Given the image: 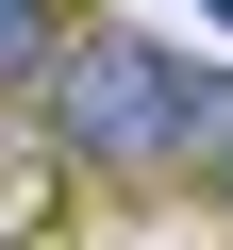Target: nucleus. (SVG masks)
Returning <instances> with one entry per match:
<instances>
[{"label": "nucleus", "instance_id": "f257e3e1", "mask_svg": "<svg viewBox=\"0 0 233 250\" xmlns=\"http://www.w3.org/2000/svg\"><path fill=\"white\" fill-rule=\"evenodd\" d=\"M200 83H216V67H200V50H150L134 17H67L34 117H50L67 167H100V184H167V167H200Z\"/></svg>", "mask_w": 233, "mask_h": 250}, {"label": "nucleus", "instance_id": "f03ea898", "mask_svg": "<svg viewBox=\"0 0 233 250\" xmlns=\"http://www.w3.org/2000/svg\"><path fill=\"white\" fill-rule=\"evenodd\" d=\"M50 50H67V0H0V83H17V100L50 83Z\"/></svg>", "mask_w": 233, "mask_h": 250}, {"label": "nucleus", "instance_id": "7ed1b4c3", "mask_svg": "<svg viewBox=\"0 0 233 250\" xmlns=\"http://www.w3.org/2000/svg\"><path fill=\"white\" fill-rule=\"evenodd\" d=\"M200 167H216V200H233V67L200 83Z\"/></svg>", "mask_w": 233, "mask_h": 250}]
</instances>
